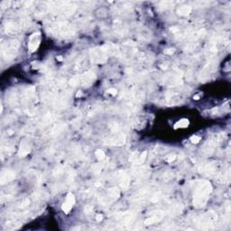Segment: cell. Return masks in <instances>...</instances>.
I'll return each mask as SVG.
<instances>
[{
	"label": "cell",
	"mask_w": 231,
	"mask_h": 231,
	"mask_svg": "<svg viewBox=\"0 0 231 231\" xmlns=\"http://www.w3.org/2000/svg\"><path fill=\"white\" fill-rule=\"evenodd\" d=\"M190 141H191L192 144H198V143L200 141V137H197V136H194V137H192L190 138Z\"/></svg>",
	"instance_id": "7402d4cb"
},
{
	"label": "cell",
	"mask_w": 231,
	"mask_h": 231,
	"mask_svg": "<svg viewBox=\"0 0 231 231\" xmlns=\"http://www.w3.org/2000/svg\"><path fill=\"white\" fill-rule=\"evenodd\" d=\"M30 153V145L25 141H22L20 145V148L18 151V155L20 157H25Z\"/></svg>",
	"instance_id": "9c48e42d"
},
{
	"label": "cell",
	"mask_w": 231,
	"mask_h": 231,
	"mask_svg": "<svg viewBox=\"0 0 231 231\" xmlns=\"http://www.w3.org/2000/svg\"><path fill=\"white\" fill-rule=\"evenodd\" d=\"M120 185L124 190H126L130 184V178L125 171H120Z\"/></svg>",
	"instance_id": "30bf717a"
},
{
	"label": "cell",
	"mask_w": 231,
	"mask_h": 231,
	"mask_svg": "<svg viewBox=\"0 0 231 231\" xmlns=\"http://www.w3.org/2000/svg\"><path fill=\"white\" fill-rule=\"evenodd\" d=\"M212 191V186L208 181L200 182L194 190L193 196V205L197 208H203L209 197V194Z\"/></svg>",
	"instance_id": "6da1fadb"
},
{
	"label": "cell",
	"mask_w": 231,
	"mask_h": 231,
	"mask_svg": "<svg viewBox=\"0 0 231 231\" xmlns=\"http://www.w3.org/2000/svg\"><path fill=\"white\" fill-rule=\"evenodd\" d=\"M95 155H96V157H97L100 161H103L105 159V157H106L105 153L102 150H100V149H98L97 151L95 152Z\"/></svg>",
	"instance_id": "e0dca14e"
},
{
	"label": "cell",
	"mask_w": 231,
	"mask_h": 231,
	"mask_svg": "<svg viewBox=\"0 0 231 231\" xmlns=\"http://www.w3.org/2000/svg\"><path fill=\"white\" fill-rule=\"evenodd\" d=\"M41 43V33H33L28 41V49L31 52H33L39 47Z\"/></svg>",
	"instance_id": "277c9868"
},
{
	"label": "cell",
	"mask_w": 231,
	"mask_h": 231,
	"mask_svg": "<svg viewBox=\"0 0 231 231\" xmlns=\"http://www.w3.org/2000/svg\"><path fill=\"white\" fill-rule=\"evenodd\" d=\"M19 47V42L16 40L7 41L6 44H2V55L6 59H13L15 56Z\"/></svg>",
	"instance_id": "7a4b0ae2"
},
{
	"label": "cell",
	"mask_w": 231,
	"mask_h": 231,
	"mask_svg": "<svg viewBox=\"0 0 231 231\" xmlns=\"http://www.w3.org/2000/svg\"><path fill=\"white\" fill-rule=\"evenodd\" d=\"M17 30V25L16 24L13 23V22H8L6 24V32L7 33H15Z\"/></svg>",
	"instance_id": "5bb4252c"
},
{
	"label": "cell",
	"mask_w": 231,
	"mask_h": 231,
	"mask_svg": "<svg viewBox=\"0 0 231 231\" xmlns=\"http://www.w3.org/2000/svg\"><path fill=\"white\" fill-rule=\"evenodd\" d=\"M175 158H176V155H173V153H171V155H169L166 156L165 160H166V162H168V163H171V162H173V161L175 160Z\"/></svg>",
	"instance_id": "ffe728a7"
},
{
	"label": "cell",
	"mask_w": 231,
	"mask_h": 231,
	"mask_svg": "<svg viewBox=\"0 0 231 231\" xmlns=\"http://www.w3.org/2000/svg\"><path fill=\"white\" fill-rule=\"evenodd\" d=\"M171 32H173V33H175V32H178V31H179V29H178V27L174 26V27H171Z\"/></svg>",
	"instance_id": "83f0119b"
},
{
	"label": "cell",
	"mask_w": 231,
	"mask_h": 231,
	"mask_svg": "<svg viewBox=\"0 0 231 231\" xmlns=\"http://www.w3.org/2000/svg\"><path fill=\"white\" fill-rule=\"evenodd\" d=\"M15 178V172L11 170H4L1 172V178H0V182L1 184H6Z\"/></svg>",
	"instance_id": "8992f818"
},
{
	"label": "cell",
	"mask_w": 231,
	"mask_h": 231,
	"mask_svg": "<svg viewBox=\"0 0 231 231\" xmlns=\"http://www.w3.org/2000/svg\"><path fill=\"white\" fill-rule=\"evenodd\" d=\"M125 143H126V136L123 133H120L116 137H113L108 140V142H106V144H110L112 145H123Z\"/></svg>",
	"instance_id": "ba28073f"
},
{
	"label": "cell",
	"mask_w": 231,
	"mask_h": 231,
	"mask_svg": "<svg viewBox=\"0 0 231 231\" xmlns=\"http://www.w3.org/2000/svg\"><path fill=\"white\" fill-rule=\"evenodd\" d=\"M96 79V76L93 72L91 71H89V72H86L85 74H83L81 78H80V81H81V84L82 86H89L91 85L94 81Z\"/></svg>",
	"instance_id": "52a82bcc"
},
{
	"label": "cell",
	"mask_w": 231,
	"mask_h": 231,
	"mask_svg": "<svg viewBox=\"0 0 231 231\" xmlns=\"http://www.w3.org/2000/svg\"><path fill=\"white\" fill-rule=\"evenodd\" d=\"M78 83H80V78H79V77H75V78L71 79L70 81V86H72V87L76 86Z\"/></svg>",
	"instance_id": "d6986e66"
},
{
	"label": "cell",
	"mask_w": 231,
	"mask_h": 231,
	"mask_svg": "<svg viewBox=\"0 0 231 231\" xmlns=\"http://www.w3.org/2000/svg\"><path fill=\"white\" fill-rule=\"evenodd\" d=\"M146 155H147V152H146V151L143 152V153H141V155L138 156V158L137 159V161L134 162V165H138V164L143 163L145 162V160Z\"/></svg>",
	"instance_id": "2e32d148"
},
{
	"label": "cell",
	"mask_w": 231,
	"mask_h": 231,
	"mask_svg": "<svg viewBox=\"0 0 231 231\" xmlns=\"http://www.w3.org/2000/svg\"><path fill=\"white\" fill-rule=\"evenodd\" d=\"M190 12H191V7H188V6L181 7H179L178 10H177V13H178L180 15H188Z\"/></svg>",
	"instance_id": "4fadbf2b"
},
{
	"label": "cell",
	"mask_w": 231,
	"mask_h": 231,
	"mask_svg": "<svg viewBox=\"0 0 231 231\" xmlns=\"http://www.w3.org/2000/svg\"><path fill=\"white\" fill-rule=\"evenodd\" d=\"M108 93H111L112 95H115V94H117V90L116 89H108Z\"/></svg>",
	"instance_id": "484cf974"
},
{
	"label": "cell",
	"mask_w": 231,
	"mask_h": 231,
	"mask_svg": "<svg viewBox=\"0 0 231 231\" xmlns=\"http://www.w3.org/2000/svg\"><path fill=\"white\" fill-rule=\"evenodd\" d=\"M163 213L160 212V214H156L153 217H150V218H148L147 219L145 220V225H152V224H155L156 222H159L163 219Z\"/></svg>",
	"instance_id": "8fae6325"
},
{
	"label": "cell",
	"mask_w": 231,
	"mask_h": 231,
	"mask_svg": "<svg viewBox=\"0 0 231 231\" xmlns=\"http://www.w3.org/2000/svg\"><path fill=\"white\" fill-rule=\"evenodd\" d=\"M74 203H75V197H74V195L71 194V193H68V195L66 197V200H65L64 203L62 206V208L63 210V212L68 214L70 211L71 210Z\"/></svg>",
	"instance_id": "5b68a950"
},
{
	"label": "cell",
	"mask_w": 231,
	"mask_h": 231,
	"mask_svg": "<svg viewBox=\"0 0 231 231\" xmlns=\"http://www.w3.org/2000/svg\"><path fill=\"white\" fill-rule=\"evenodd\" d=\"M90 57L93 62L103 63L108 59V52L104 46L101 48H96L90 52Z\"/></svg>",
	"instance_id": "3957f363"
},
{
	"label": "cell",
	"mask_w": 231,
	"mask_h": 231,
	"mask_svg": "<svg viewBox=\"0 0 231 231\" xmlns=\"http://www.w3.org/2000/svg\"><path fill=\"white\" fill-rule=\"evenodd\" d=\"M108 197L112 198L113 200H117L120 195V191L118 188L112 187L108 190Z\"/></svg>",
	"instance_id": "7c38bea8"
},
{
	"label": "cell",
	"mask_w": 231,
	"mask_h": 231,
	"mask_svg": "<svg viewBox=\"0 0 231 231\" xmlns=\"http://www.w3.org/2000/svg\"><path fill=\"white\" fill-rule=\"evenodd\" d=\"M27 205H29V200H25V201L20 205V207H21V208H25V207H26Z\"/></svg>",
	"instance_id": "d4e9b609"
},
{
	"label": "cell",
	"mask_w": 231,
	"mask_h": 231,
	"mask_svg": "<svg viewBox=\"0 0 231 231\" xmlns=\"http://www.w3.org/2000/svg\"><path fill=\"white\" fill-rule=\"evenodd\" d=\"M103 168V165L101 163H96L92 166V170L95 173H100Z\"/></svg>",
	"instance_id": "ac0fdd59"
},
{
	"label": "cell",
	"mask_w": 231,
	"mask_h": 231,
	"mask_svg": "<svg viewBox=\"0 0 231 231\" xmlns=\"http://www.w3.org/2000/svg\"><path fill=\"white\" fill-rule=\"evenodd\" d=\"M189 126V120L186 119V118H182L181 119L180 121H178L175 125H174V128L177 129V128H184V127H187Z\"/></svg>",
	"instance_id": "9a60e30c"
},
{
	"label": "cell",
	"mask_w": 231,
	"mask_h": 231,
	"mask_svg": "<svg viewBox=\"0 0 231 231\" xmlns=\"http://www.w3.org/2000/svg\"><path fill=\"white\" fill-rule=\"evenodd\" d=\"M102 217H103L102 215H97V218H96V219H97V221H99V222H100V221H101V220H102V219H103Z\"/></svg>",
	"instance_id": "4316f807"
},
{
	"label": "cell",
	"mask_w": 231,
	"mask_h": 231,
	"mask_svg": "<svg viewBox=\"0 0 231 231\" xmlns=\"http://www.w3.org/2000/svg\"><path fill=\"white\" fill-rule=\"evenodd\" d=\"M85 212H86L87 214H89V213L92 212V206H91V205L87 206V207L85 208Z\"/></svg>",
	"instance_id": "603a6c76"
},
{
	"label": "cell",
	"mask_w": 231,
	"mask_h": 231,
	"mask_svg": "<svg viewBox=\"0 0 231 231\" xmlns=\"http://www.w3.org/2000/svg\"><path fill=\"white\" fill-rule=\"evenodd\" d=\"M137 158H138L137 153H133L132 155H131V156L129 157V161H131V162H136Z\"/></svg>",
	"instance_id": "44dd1931"
},
{
	"label": "cell",
	"mask_w": 231,
	"mask_h": 231,
	"mask_svg": "<svg viewBox=\"0 0 231 231\" xmlns=\"http://www.w3.org/2000/svg\"><path fill=\"white\" fill-rule=\"evenodd\" d=\"M173 52H174V49H173V48H171V49L165 50V52H164V53H165V54H169V55H171V54H173Z\"/></svg>",
	"instance_id": "cb8c5ba5"
}]
</instances>
